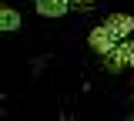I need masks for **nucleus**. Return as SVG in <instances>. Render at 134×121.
Instances as JSON below:
<instances>
[{"label":"nucleus","mask_w":134,"mask_h":121,"mask_svg":"<svg viewBox=\"0 0 134 121\" xmlns=\"http://www.w3.org/2000/svg\"><path fill=\"white\" fill-rule=\"evenodd\" d=\"M74 3H81V7H87V3H91V0H74Z\"/></svg>","instance_id":"obj_5"},{"label":"nucleus","mask_w":134,"mask_h":121,"mask_svg":"<svg viewBox=\"0 0 134 121\" xmlns=\"http://www.w3.org/2000/svg\"><path fill=\"white\" fill-rule=\"evenodd\" d=\"M17 27H20V14L10 10V7H3L0 10V30H17Z\"/></svg>","instance_id":"obj_4"},{"label":"nucleus","mask_w":134,"mask_h":121,"mask_svg":"<svg viewBox=\"0 0 134 121\" xmlns=\"http://www.w3.org/2000/svg\"><path fill=\"white\" fill-rule=\"evenodd\" d=\"M131 34H134V17H131V14H114V17L104 20L100 27L91 30L87 44H91V51H97L100 57H104L114 44H121L124 37H131Z\"/></svg>","instance_id":"obj_1"},{"label":"nucleus","mask_w":134,"mask_h":121,"mask_svg":"<svg viewBox=\"0 0 134 121\" xmlns=\"http://www.w3.org/2000/svg\"><path fill=\"white\" fill-rule=\"evenodd\" d=\"M104 64H107V71H121V67H131L134 64V40H121V44H114L111 51L104 54Z\"/></svg>","instance_id":"obj_2"},{"label":"nucleus","mask_w":134,"mask_h":121,"mask_svg":"<svg viewBox=\"0 0 134 121\" xmlns=\"http://www.w3.org/2000/svg\"><path fill=\"white\" fill-rule=\"evenodd\" d=\"M34 3H37L40 17H64L67 7H70V0H34Z\"/></svg>","instance_id":"obj_3"}]
</instances>
